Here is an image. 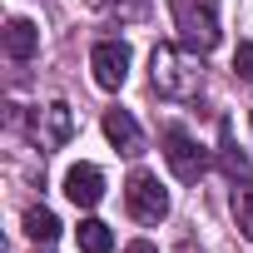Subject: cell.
<instances>
[{
    "label": "cell",
    "mask_w": 253,
    "mask_h": 253,
    "mask_svg": "<svg viewBox=\"0 0 253 253\" xmlns=\"http://www.w3.org/2000/svg\"><path fill=\"white\" fill-rule=\"evenodd\" d=\"M149 70H154V89H159L164 99H189V94H199V80H204L199 50H189V45H159L154 60H149Z\"/></svg>",
    "instance_id": "6da1fadb"
},
{
    "label": "cell",
    "mask_w": 253,
    "mask_h": 253,
    "mask_svg": "<svg viewBox=\"0 0 253 253\" xmlns=\"http://www.w3.org/2000/svg\"><path fill=\"white\" fill-rule=\"evenodd\" d=\"M104 134H109V144L119 149V154H144V134H139V124H134V114H124V109H109L104 114Z\"/></svg>",
    "instance_id": "ba28073f"
},
{
    "label": "cell",
    "mask_w": 253,
    "mask_h": 253,
    "mask_svg": "<svg viewBox=\"0 0 253 253\" xmlns=\"http://www.w3.org/2000/svg\"><path fill=\"white\" fill-rule=\"evenodd\" d=\"M94 5H134V0H94Z\"/></svg>",
    "instance_id": "2e32d148"
},
{
    "label": "cell",
    "mask_w": 253,
    "mask_h": 253,
    "mask_svg": "<svg viewBox=\"0 0 253 253\" xmlns=\"http://www.w3.org/2000/svg\"><path fill=\"white\" fill-rule=\"evenodd\" d=\"M75 233H80V248H84V253H109V248H114V233H109V223H99V218H84Z\"/></svg>",
    "instance_id": "8fae6325"
},
{
    "label": "cell",
    "mask_w": 253,
    "mask_h": 253,
    "mask_svg": "<svg viewBox=\"0 0 253 253\" xmlns=\"http://www.w3.org/2000/svg\"><path fill=\"white\" fill-rule=\"evenodd\" d=\"M124 253H159V248H154L149 238H134V243H129V248H124Z\"/></svg>",
    "instance_id": "9a60e30c"
},
{
    "label": "cell",
    "mask_w": 253,
    "mask_h": 253,
    "mask_svg": "<svg viewBox=\"0 0 253 253\" xmlns=\"http://www.w3.org/2000/svg\"><path fill=\"white\" fill-rule=\"evenodd\" d=\"M233 218H238L243 238H253V184H238L233 189Z\"/></svg>",
    "instance_id": "4fadbf2b"
},
{
    "label": "cell",
    "mask_w": 253,
    "mask_h": 253,
    "mask_svg": "<svg viewBox=\"0 0 253 253\" xmlns=\"http://www.w3.org/2000/svg\"><path fill=\"white\" fill-rule=\"evenodd\" d=\"M169 15L179 30V45L209 55L218 45V0H169Z\"/></svg>",
    "instance_id": "7a4b0ae2"
},
{
    "label": "cell",
    "mask_w": 253,
    "mask_h": 253,
    "mask_svg": "<svg viewBox=\"0 0 253 253\" xmlns=\"http://www.w3.org/2000/svg\"><path fill=\"white\" fill-rule=\"evenodd\" d=\"M65 194H70V204L94 209V204L104 199V174H99L94 164H75V169L65 174Z\"/></svg>",
    "instance_id": "52a82bcc"
},
{
    "label": "cell",
    "mask_w": 253,
    "mask_h": 253,
    "mask_svg": "<svg viewBox=\"0 0 253 253\" xmlns=\"http://www.w3.org/2000/svg\"><path fill=\"white\" fill-rule=\"evenodd\" d=\"M233 75H238V80H248V84H253V45H248V40H243V45H238V50H233Z\"/></svg>",
    "instance_id": "5bb4252c"
},
{
    "label": "cell",
    "mask_w": 253,
    "mask_h": 253,
    "mask_svg": "<svg viewBox=\"0 0 253 253\" xmlns=\"http://www.w3.org/2000/svg\"><path fill=\"white\" fill-rule=\"evenodd\" d=\"M89 70H94L99 89H119L124 80H129V45L124 40H99L89 50Z\"/></svg>",
    "instance_id": "5b68a950"
},
{
    "label": "cell",
    "mask_w": 253,
    "mask_h": 253,
    "mask_svg": "<svg viewBox=\"0 0 253 253\" xmlns=\"http://www.w3.org/2000/svg\"><path fill=\"white\" fill-rule=\"evenodd\" d=\"M164 159H169V169H174V179H184V184H199L204 179V169H209V154L199 149V139L189 134V129H164Z\"/></svg>",
    "instance_id": "3957f363"
},
{
    "label": "cell",
    "mask_w": 253,
    "mask_h": 253,
    "mask_svg": "<svg viewBox=\"0 0 253 253\" xmlns=\"http://www.w3.org/2000/svg\"><path fill=\"white\" fill-rule=\"evenodd\" d=\"M124 204H129V213L139 218V223H159V218H169V194H164V184L154 179V174H129V184H124Z\"/></svg>",
    "instance_id": "277c9868"
},
{
    "label": "cell",
    "mask_w": 253,
    "mask_h": 253,
    "mask_svg": "<svg viewBox=\"0 0 253 253\" xmlns=\"http://www.w3.org/2000/svg\"><path fill=\"white\" fill-rule=\"evenodd\" d=\"M184 253H194V248H184Z\"/></svg>",
    "instance_id": "e0dca14e"
},
{
    "label": "cell",
    "mask_w": 253,
    "mask_h": 253,
    "mask_svg": "<svg viewBox=\"0 0 253 253\" xmlns=\"http://www.w3.org/2000/svg\"><path fill=\"white\" fill-rule=\"evenodd\" d=\"M70 134H75V114H70V104H45V109L35 114V139H40V144L60 149V144H70Z\"/></svg>",
    "instance_id": "8992f818"
},
{
    "label": "cell",
    "mask_w": 253,
    "mask_h": 253,
    "mask_svg": "<svg viewBox=\"0 0 253 253\" xmlns=\"http://www.w3.org/2000/svg\"><path fill=\"white\" fill-rule=\"evenodd\" d=\"M40 50V30L30 20H5V55L10 60H30Z\"/></svg>",
    "instance_id": "9c48e42d"
},
{
    "label": "cell",
    "mask_w": 253,
    "mask_h": 253,
    "mask_svg": "<svg viewBox=\"0 0 253 253\" xmlns=\"http://www.w3.org/2000/svg\"><path fill=\"white\" fill-rule=\"evenodd\" d=\"M25 233H30L35 243H55V238H60V218H55L50 209H25Z\"/></svg>",
    "instance_id": "30bf717a"
},
{
    "label": "cell",
    "mask_w": 253,
    "mask_h": 253,
    "mask_svg": "<svg viewBox=\"0 0 253 253\" xmlns=\"http://www.w3.org/2000/svg\"><path fill=\"white\" fill-rule=\"evenodd\" d=\"M218 159H223V174H228V179H248V169H253V164H248V154H243V149H238V144L228 139V129H223Z\"/></svg>",
    "instance_id": "7c38bea8"
}]
</instances>
